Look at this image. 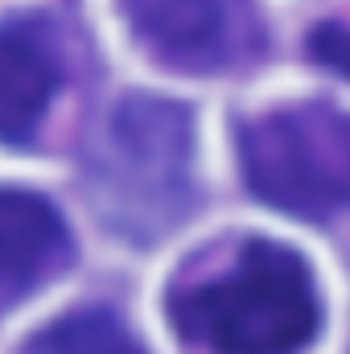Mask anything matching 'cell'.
I'll return each instance as SVG.
<instances>
[{
	"label": "cell",
	"mask_w": 350,
	"mask_h": 354,
	"mask_svg": "<svg viewBox=\"0 0 350 354\" xmlns=\"http://www.w3.org/2000/svg\"><path fill=\"white\" fill-rule=\"evenodd\" d=\"M120 8L136 41L177 71H214L243 41L235 0H120Z\"/></svg>",
	"instance_id": "4"
},
{
	"label": "cell",
	"mask_w": 350,
	"mask_h": 354,
	"mask_svg": "<svg viewBox=\"0 0 350 354\" xmlns=\"http://www.w3.org/2000/svg\"><path fill=\"white\" fill-rule=\"evenodd\" d=\"M62 66L58 54L33 21L0 25V140L25 145L50 111Z\"/></svg>",
	"instance_id": "6"
},
{
	"label": "cell",
	"mask_w": 350,
	"mask_h": 354,
	"mask_svg": "<svg viewBox=\"0 0 350 354\" xmlns=\"http://www.w3.org/2000/svg\"><path fill=\"white\" fill-rule=\"evenodd\" d=\"M194 128L181 103L128 95L91 157V206L124 239H157L190 210Z\"/></svg>",
	"instance_id": "2"
},
{
	"label": "cell",
	"mask_w": 350,
	"mask_h": 354,
	"mask_svg": "<svg viewBox=\"0 0 350 354\" xmlns=\"http://www.w3.org/2000/svg\"><path fill=\"white\" fill-rule=\"evenodd\" d=\"M25 354H145L116 313L83 309L50 322L25 342Z\"/></svg>",
	"instance_id": "7"
},
{
	"label": "cell",
	"mask_w": 350,
	"mask_h": 354,
	"mask_svg": "<svg viewBox=\"0 0 350 354\" xmlns=\"http://www.w3.org/2000/svg\"><path fill=\"white\" fill-rule=\"evenodd\" d=\"M165 305L181 338L210 354H297L322 322L313 272L268 239H248L223 264L181 280Z\"/></svg>",
	"instance_id": "1"
},
{
	"label": "cell",
	"mask_w": 350,
	"mask_h": 354,
	"mask_svg": "<svg viewBox=\"0 0 350 354\" xmlns=\"http://www.w3.org/2000/svg\"><path fill=\"white\" fill-rule=\"evenodd\" d=\"M243 177L256 198L305 218L350 206V111L326 103L276 107L239 128Z\"/></svg>",
	"instance_id": "3"
},
{
	"label": "cell",
	"mask_w": 350,
	"mask_h": 354,
	"mask_svg": "<svg viewBox=\"0 0 350 354\" xmlns=\"http://www.w3.org/2000/svg\"><path fill=\"white\" fill-rule=\"evenodd\" d=\"M75 243L42 194L0 189V305L29 297L71 264Z\"/></svg>",
	"instance_id": "5"
},
{
	"label": "cell",
	"mask_w": 350,
	"mask_h": 354,
	"mask_svg": "<svg viewBox=\"0 0 350 354\" xmlns=\"http://www.w3.org/2000/svg\"><path fill=\"white\" fill-rule=\"evenodd\" d=\"M309 54L317 62H326L330 71L350 79V29L347 25H317L309 37Z\"/></svg>",
	"instance_id": "8"
}]
</instances>
